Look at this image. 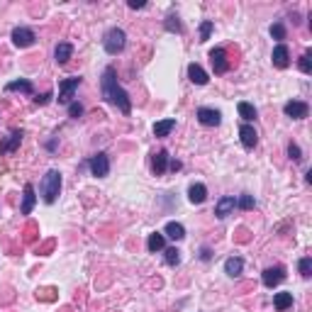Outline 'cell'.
<instances>
[{"label":"cell","instance_id":"cell-12","mask_svg":"<svg viewBox=\"0 0 312 312\" xmlns=\"http://www.w3.org/2000/svg\"><path fill=\"white\" fill-rule=\"evenodd\" d=\"M22 137H25V132H22V129H15V132H10V137H8L5 142H0V154H13V151L20 147Z\"/></svg>","mask_w":312,"mask_h":312},{"label":"cell","instance_id":"cell-35","mask_svg":"<svg viewBox=\"0 0 312 312\" xmlns=\"http://www.w3.org/2000/svg\"><path fill=\"white\" fill-rule=\"evenodd\" d=\"M34 237H37V225H32V222H29L27 227H25V242H34Z\"/></svg>","mask_w":312,"mask_h":312},{"label":"cell","instance_id":"cell-32","mask_svg":"<svg viewBox=\"0 0 312 312\" xmlns=\"http://www.w3.org/2000/svg\"><path fill=\"white\" fill-rule=\"evenodd\" d=\"M271 37H273V39H285V27L281 25V22L271 25Z\"/></svg>","mask_w":312,"mask_h":312},{"label":"cell","instance_id":"cell-24","mask_svg":"<svg viewBox=\"0 0 312 312\" xmlns=\"http://www.w3.org/2000/svg\"><path fill=\"white\" fill-rule=\"evenodd\" d=\"M237 110H239V117L244 120V124H249L251 120H256V108H254L251 103H239Z\"/></svg>","mask_w":312,"mask_h":312},{"label":"cell","instance_id":"cell-44","mask_svg":"<svg viewBox=\"0 0 312 312\" xmlns=\"http://www.w3.org/2000/svg\"><path fill=\"white\" fill-rule=\"evenodd\" d=\"M61 312H71V310H68V307H64V310H61Z\"/></svg>","mask_w":312,"mask_h":312},{"label":"cell","instance_id":"cell-11","mask_svg":"<svg viewBox=\"0 0 312 312\" xmlns=\"http://www.w3.org/2000/svg\"><path fill=\"white\" fill-rule=\"evenodd\" d=\"M198 120H200V124H205V127H217V124L222 122V115H219V110L200 108L198 110Z\"/></svg>","mask_w":312,"mask_h":312},{"label":"cell","instance_id":"cell-31","mask_svg":"<svg viewBox=\"0 0 312 312\" xmlns=\"http://www.w3.org/2000/svg\"><path fill=\"white\" fill-rule=\"evenodd\" d=\"M237 205H239V207H242V210H254V198H251V195H239V200H237Z\"/></svg>","mask_w":312,"mask_h":312},{"label":"cell","instance_id":"cell-42","mask_svg":"<svg viewBox=\"0 0 312 312\" xmlns=\"http://www.w3.org/2000/svg\"><path fill=\"white\" fill-rule=\"evenodd\" d=\"M52 246H54V242H47V244L41 246L39 251H37V254H44V251H52Z\"/></svg>","mask_w":312,"mask_h":312},{"label":"cell","instance_id":"cell-14","mask_svg":"<svg viewBox=\"0 0 312 312\" xmlns=\"http://www.w3.org/2000/svg\"><path fill=\"white\" fill-rule=\"evenodd\" d=\"M34 203H37V195H34V186L27 183L25 190H22V207H20V212L22 215H29L32 210H34Z\"/></svg>","mask_w":312,"mask_h":312},{"label":"cell","instance_id":"cell-7","mask_svg":"<svg viewBox=\"0 0 312 312\" xmlns=\"http://www.w3.org/2000/svg\"><path fill=\"white\" fill-rule=\"evenodd\" d=\"M261 281H263L266 288H276L278 283L285 281V269L283 266H271V269H266V271L261 273Z\"/></svg>","mask_w":312,"mask_h":312},{"label":"cell","instance_id":"cell-13","mask_svg":"<svg viewBox=\"0 0 312 312\" xmlns=\"http://www.w3.org/2000/svg\"><path fill=\"white\" fill-rule=\"evenodd\" d=\"M239 137H242L244 149H254V147L258 144V135L251 124H242V127H239Z\"/></svg>","mask_w":312,"mask_h":312},{"label":"cell","instance_id":"cell-34","mask_svg":"<svg viewBox=\"0 0 312 312\" xmlns=\"http://www.w3.org/2000/svg\"><path fill=\"white\" fill-rule=\"evenodd\" d=\"M288 156H290L293 161H302V151H300L298 144H290V147H288Z\"/></svg>","mask_w":312,"mask_h":312},{"label":"cell","instance_id":"cell-36","mask_svg":"<svg viewBox=\"0 0 312 312\" xmlns=\"http://www.w3.org/2000/svg\"><path fill=\"white\" fill-rule=\"evenodd\" d=\"M68 115L78 120V117L83 115V105H81V103H71V105H68Z\"/></svg>","mask_w":312,"mask_h":312},{"label":"cell","instance_id":"cell-22","mask_svg":"<svg viewBox=\"0 0 312 312\" xmlns=\"http://www.w3.org/2000/svg\"><path fill=\"white\" fill-rule=\"evenodd\" d=\"M163 232H166L163 237H171L173 242H181V239L186 237V227H183L181 222H168V225H166V230H163Z\"/></svg>","mask_w":312,"mask_h":312},{"label":"cell","instance_id":"cell-10","mask_svg":"<svg viewBox=\"0 0 312 312\" xmlns=\"http://www.w3.org/2000/svg\"><path fill=\"white\" fill-rule=\"evenodd\" d=\"M237 207V200H234V195H222L215 205V217L225 219L227 215H232V210Z\"/></svg>","mask_w":312,"mask_h":312},{"label":"cell","instance_id":"cell-25","mask_svg":"<svg viewBox=\"0 0 312 312\" xmlns=\"http://www.w3.org/2000/svg\"><path fill=\"white\" fill-rule=\"evenodd\" d=\"M176 127V120H161V122L154 124V135L156 137H168Z\"/></svg>","mask_w":312,"mask_h":312},{"label":"cell","instance_id":"cell-28","mask_svg":"<svg viewBox=\"0 0 312 312\" xmlns=\"http://www.w3.org/2000/svg\"><path fill=\"white\" fill-rule=\"evenodd\" d=\"M163 254H166V263H168V266H178V263H181V251H178L176 246H168V249H163Z\"/></svg>","mask_w":312,"mask_h":312},{"label":"cell","instance_id":"cell-38","mask_svg":"<svg viewBox=\"0 0 312 312\" xmlns=\"http://www.w3.org/2000/svg\"><path fill=\"white\" fill-rule=\"evenodd\" d=\"M52 98H54L52 93H41V95H37V98H34V103H37V105H47Z\"/></svg>","mask_w":312,"mask_h":312},{"label":"cell","instance_id":"cell-17","mask_svg":"<svg viewBox=\"0 0 312 312\" xmlns=\"http://www.w3.org/2000/svg\"><path fill=\"white\" fill-rule=\"evenodd\" d=\"M166 168H168V154L161 149V151H156L154 159H151V171L156 176H161V173H166Z\"/></svg>","mask_w":312,"mask_h":312},{"label":"cell","instance_id":"cell-33","mask_svg":"<svg viewBox=\"0 0 312 312\" xmlns=\"http://www.w3.org/2000/svg\"><path fill=\"white\" fill-rule=\"evenodd\" d=\"M300 71L302 73H312V64H310V52L300 56Z\"/></svg>","mask_w":312,"mask_h":312},{"label":"cell","instance_id":"cell-21","mask_svg":"<svg viewBox=\"0 0 312 312\" xmlns=\"http://www.w3.org/2000/svg\"><path fill=\"white\" fill-rule=\"evenodd\" d=\"M273 307L278 312H285L288 307H293V293H276L273 295Z\"/></svg>","mask_w":312,"mask_h":312},{"label":"cell","instance_id":"cell-43","mask_svg":"<svg viewBox=\"0 0 312 312\" xmlns=\"http://www.w3.org/2000/svg\"><path fill=\"white\" fill-rule=\"evenodd\" d=\"M181 166H183L181 161H171V163H168V168H171V171H181Z\"/></svg>","mask_w":312,"mask_h":312},{"label":"cell","instance_id":"cell-15","mask_svg":"<svg viewBox=\"0 0 312 312\" xmlns=\"http://www.w3.org/2000/svg\"><path fill=\"white\" fill-rule=\"evenodd\" d=\"M273 66L276 68H288L290 66V52H288V47L285 44H278L276 49H273Z\"/></svg>","mask_w":312,"mask_h":312},{"label":"cell","instance_id":"cell-6","mask_svg":"<svg viewBox=\"0 0 312 312\" xmlns=\"http://www.w3.org/2000/svg\"><path fill=\"white\" fill-rule=\"evenodd\" d=\"M34 39H37V34H34L29 27H15L13 29V44H15V47H20V49H27V47H32V44H34Z\"/></svg>","mask_w":312,"mask_h":312},{"label":"cell","instance_id":"cell-19","mask_svg":"<svg viewBox=\"0 0 312 312\" xmlns=\"http://www.w3.org/2000/svg\"><path fill=\"white\" fill-rule=\"evenodd\" d=\"M147 249H149L151 254L163 251V249H166V237H163L161 232H154V234H149V239H147Z\"/></svg>","mask_w":312,"mask_h":312},{"label":"cell","instance_id":"cell-23","mask_svg":"<svg viewBox=\"0 0 312 312\" xmlns=\"http://www.w3.org/2000/svg\"><path fill=\"white\" fill-rule=\"evenodd\" d=\"M242 269H244V261H242L239 256H232V258L225 261V273L232 276V278H237V276L242 273Z\"/></svg>","mask_w":312,"mask_h":312},{"label":"cell","instance_id":"cell-41","mask_svg":"<svg viewBox=\"0 0 312 312\" xmlns=\"http://www.w3.org/2000/svg\"><path fill=\"white\" fill-rule=\"evenodd\" d=\"M210 256H212V251H210L207 246H203V249H200V258H203V261H210Z\"/></svg>","mask_w":312,"mask_h":312},{"label":"cell","instance_id":"cell-20","mask_svg":"<svg viewBox=\"0 0 312 312\" xmlns=\"http://www.w3.org/2000/svg\"><path fill=\"white\" fill-rule=\"evenodd\" d=\"M188 78L195 83V85H205V83L210 81V78H207V73L203 71V66H198V64H190V66H188Z\"/></svg>","mask_w":312,"mask_h":312},{"label":"cell","instance_id":"cell-37","mask_svg":"<svg viewBox=\"0 0 312 312\" xmlns=\"http://www.w3.org/2000/svg\"><path fill=\"white\" fill-rule=\"evenodd\" d=\"M54 293H56L54 288H44V290H37V298L49 302V300H54Z\"/></svg>","mask_w":312,"mask_h":312},{"label":"cell","instance_id":"cell-8","mask_svg":"<svg viewBox=\"0 0 312 312\" xmlns=\"http://www.w3.org/2000/svg\"><path fill=\"white\" fill-rule=\"evenodd\" d=\"M283 112L288 117H293V120H305L310 108H307V103H302V100H290V103H285Z\"/></svg>","mask_w":312,"mask_h":312},{"label":"cell","instance_id":"cell-5","mask_svg":"<svg viewBox=\"0 0 312 312\" xmlns=\"http://www.w3.org/2000/svg\"><path fill=\"white\" fill-rule=\"evenodd\" d=\"M88 166H91V171H93V176L95 178H105L110 173V159H108V154H95L93 159L88 161Z\"/></svg>","mask_w":312,"mask_h":312},{"label":"cell","instance_id":"cell-9","mask_svg":"<svg viewBox=\"0 0 312 312\" xmlns=\"http://www.w3.org/2000/svg\"><path fill=\"white\" fill-rule=\"evenodd\" d=\"M210 61H212V68H215V73H227V71H230L227 52H225V49H219V47L210 52Z\"/></svg>","mask_w":312,"mask_h":312},{"label":"cell","instance_id":"cell-40","mask_svg":"<svg viewBox=\"0 0 312 312\" xmlns=\"http://www.w3.org/2000/svg\"><path fill=\"white\" fill-rule=\"evenodd\" d=\"M144 5H147L144 0H129V8H132V10H142Z\"/></svg>","mask_w":312,"mask_h":312},{"label":"cell","instance_id":"cell-26","mask_svg":"<svg viewBox=\"0 0 312 312\" xmlns=\"http://www.w3.org/2000/svg\"><path fill=\"white\" fill-rule=\"evenodd\" d=\"M5 91H8V93H10V91H20V93H27V95L34 93V88H32V83L29 81H13V83L5 85Z\"/></svg>","mask_w":312,"mask_h":312},{"label":"cell","instance_id":"cell-30","mask_svg":"<svg viewBox=\"0 0 312 312\" xmlns=\"http://www.w3.org/2000/svg\"><path fill=\"white\" fill-rule=\"evenodd\" d=\"M212 29H215L212 20H203V22H200V39H198V41H207V39H210Z\"/></svg>","mask_w":312,"mask_h":312},{"label":"cell","instance_id":"cell-27","mask_svg":"<svg viewBox=\"0 0 312 312\" xmlns=\"http://www.w3.org/2000/svg\"><path fill=\"white\" fill-rule=\"evenodd\" d=\"M163 27L168 29V32H176V34H181V20H178L176 13H168V17H166V22H163Z\"/></svg>","mask_w":312,"mask_h":312},{"label":"cell","instance_id":"cell-39","mask_svg":"<svg viewBox=\"0 0 312 312\" xmlns=\"http://www.w3.org/2000/svg\"><path fill=\"white\" fill-rule=\"evenodd\" d=\"M237 242H242V244H244V242H249V232H246L244 227H242V230H237Z\"/></svg>","mask_w":312,"mask_h":312},{"label":"cell","instance_id":"cell-1","mask_svg":"<svg viewBox=\"0 0 312 312\" xmlns=\"http://www.w3.org/2000/svg\"><path fill=\"white\" fill-rule=\"evenodd\" d=\"M100 91H103V98L108 100L110 105H115L122 115H129V112H132V100H129L127 91L117 83V73H115V68L112 66L105 68L103 81H100Z\"/></svg>","mask_w":312,"mask_h":312},{"label":"cell","instance_id":"cell-4","mask_svg":"<svg viewBox=\"0 0 312 312\" xmlns=\"http://www.w3.org/2000/svg\"><path fill=\"white\" fill-rule=\"evenodd\" d=\"M78 85H81V78H78V76L61 81V85H59V103H61V105H71V98H73Z\"/></svg>","mask_w":312,"mask_h":312},{"label":"cell","instance_id":"cell-16","mask_svg":"<svg viewBox=\"0 0 312 312\" xmlns=\"http://www.w3.org/2000/svg\"><path fill=\"white\" fill-rule=\"evenodd\" d=\"M73 56V47L68 44V41H59L56 44V49H54V59H56V64L59 66H64V64H68V59Z\"/></svg>","mask_w":312,"mask_h":312},{"label":"cell","instance_id":"cell-3","mask_svg":"<svg viewBox=\"0 0 312 312\" xmlns=\"http://www.w3.org/2000/svg\"><path fill=\"white\" fill-rule=\"evenodd\" d=\"M124 44H127V34H124V29L120 27H112L105 32V39H103V47H105V52L108 54H120L124 49Z\"/></svg>","mask_w":312,"mask_h":312},{"label":"cell","instance_id":"cell-29","mask_svg":"<svg viewBox=\"0 0 312 312\" xmlns=\"http://www.w3.org/2000/svg\"><path fill=\"white\" fill-rule=\"evenodd\" d=\"M298 269H300V276H302V278H310L312 276V258L302 256L300 258V263H298Z\"/></svg>","mask_w":312,"mask_h":312},{"label":"cell","instance_id":"cell-2","mask_svg":"<svg viewBox=\"0 0 312 312\" xmlns=\"http://www.w3.org/2000/svg\"><path fill=\"white\" fill-rule=\"evenodd\" d=\"M41 198H44V203H54L56 198H59V193H61V173L56 171V168H52L47 176L41 178Z\"/></svg>","mask_w":312,"mask_h":312},{"label":"cell","instance_id":"cell-18","mask_svg":"<svg viewBox=\"0 0 312 312\" xmlns=\"http://www.w3.org/2000/svg\"><path fill=\"white\" fill-rule=\"evenodd\" d=\"M205 198H207V188H205L203 183H193V186L188 188V200L193 205L205 203Z\"/></svg>","mask_w":312,"mask_h":312}]
</instances>
